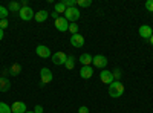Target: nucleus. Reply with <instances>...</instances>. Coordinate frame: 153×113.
<instances>
[{"mask_svg":"<svg viewBox=\"0 0 153 113\" xmlns=\"http://www.w3.org/2000/svg\"><path fill=\"white\" fill-rule=\"evenodd\" d=\"M124 90H126V87H124V84H123L121 81H113V83L109 86V95H110L112 98H120V96H123Z\"/></svg>","mask_w":153,"mask_h":113,"instance_id":"f257e3e1","label":"nucleus"},{"mask_svg":"<svg viewBox=\"0 0 153 113\" xmlns=\"http://www.w3.org/2000/svg\"><path fill=\"white\" fill-rule=\"evenodd\" d=\"M65 18L69 21V23H76V20L80 18V11L75 8H68L66 12H65Z\"/></svg>","mask_w":153,"mask_h":113,"instance_id":"f03ea898","label":"nucleus"},{"mask_svg":"<svg viewBox=\"0 0 153 113\" xmlns=\"http://www.w3.org/2000/svg\"><path fill=\"white\" fill-rule=\"evenodd\" d=\"M19 16H20V18H22L23 21H29V20L34 18L35 12L32 11L31 6H26V8H22V9L19 11Z\"/></svg>","mask_w":153,"mask_h":113,"instance_id":"7ed1b4c3","label":"nucleus"},{"mask_svg":"<svg viewBox=\"0 0 153 113\" xmlns=\"http://www.w3.org/2000/svg\"><path fill=\"white\" fill-rule=\"evenodd\" d=\"M138 32H139V37H143L144 40H150V37L153 35V29L150 24H141Z\"/></svg>","mask_w":153,"mask_h":113,"instance_id":"20e7f679","label":"nucleus"},{"mask_svg":"<svg viewBox=\"0 0 153 113\" xmlns=\"http://www.w3.org/2000/svg\"><path fill=\"white\" fill-rule=\"evenodd\" d=\"M55 29L60 31V32L69 31V21L65 18V16H63V17H58V18L55 20Z\"/></svg>","mask_w":153,"mask_h":113,"instance_id":"39448f33","label":"nucleus"},{"mask_svg":"<svg viewBox=\"0 0 153 113\" xmlns=\"http://www.w3.org/2000/svg\"><path fill=\"white\" fill-rule=\"evenodd\" d=\"M52 72H51L48 67H43L42 70H40V81H42V86H45V84H48V83H51L52 81Z\"/></svg>","mask_w":153,"mask_h":113,"instance_id":"423d86ee","label":"nucleus"},{"mask_svg":"<svg viewBox=\"0 0 153 113\" xmlns=\"http://www.w3.org/2000/svg\"><path fill=\"white\" fill-rule=\"evenodd\" d=\"M92 64L94 67H98V69H104L107 66V58L104 55H95L94 60H92Z\"/></svg>","mask_w":153,"mask_h":113,"instance_id":"0eeeda50","label":"nucleus"},{"mask_svg":"<svg viewBox=\"0 0 153 113\" xmlns=\"http://www.w3.org/2000/svg\"><path fill=\"white\" fill-rule=\"evenodd\" d=\"M100 80L103 81L104 84H109V86L115 81V80H113V73H112L110 70H106V69H103V70L100 72Z\"/></svg>","mask_w":153,"mask_h":113,"instance_id":"6e6552de","label":"nucleus"},{"mask_svg":"<svg viewBox=\"0 0 153 113\" xmlns=\"http://www.w3.org/2000/svg\"><path fill=\"white\" fill-rule=\"evenodd\" d=\"M71 44L74 46V47H83L84 46V37L81 35V34H74V35H71Z\"/></svg>","mask_w":153,"mask_h":113,"instance_id":"1a4fd4ad","label":"nucleus"},{"mask_svg":"<svg viewBox=\"0 0 153 113\" xmlns=\"http://www.w3.org/2000/svg\"><path fill=\"white\" fill-rule=\"evenodd\" d=\"M35 54L40 57V58H49L51 57V49L45 44H38L35 49Z\"/></svg>","mask_w":153,"mask_h":113,"instance_id":"9d476101","label":"nucleus"},{"mask_svg":"<svg viewBox=\"0 0 153 113\" xmlns=\"http://www.w3.org/2000/svg\"><path fill=\"white\" fill-rule=\"evenodd\" d=\"M68 60V55L65 52H55L52 55V61H54V64L55 66H61V64H65Z\"/></svg>","mask_w":153,"mask_h":113,"instance_id":"9b49d317","label":"nucleus"},{"mask_svg":"<svg viewBox=\"0 0 153 113\" xmlns=\"http://www.w3.org/2000/svg\"><path fill=\"white\" fill-rule=\"evenodd\" d=\"M11 112H12V113H26L28 109H26V104H25V103L16 101L14 104L11 106Z\"/></svg>","mask_w":153,"mask_h":113,"instance_id":"f8f14e48","label":"nucleus"},{"mask_svg":"<svg viewBox=\"0 0 153 113\" xmlns=\"http://www.w3.org/2000/svg\"><path fill=\"white\" fill-rule=\"evenodd\" d=\"M92 75H94V69L91 66H81L80 69V77L83 80H89V78H92Z\"/></svg>","mask_w":153,"mask_h":113,"instance_id":"ddd939ff","label":"nucleus"},{"mask_svg":"<svg viewBox=\"0 0 153 113\" xmlns=\"http://www.w3.org/2000/svg\"><path fill=\"white\" fill-rule=\"evenodd\" d=\"M48 17H49V11H46V9H42V11L35 12V16H34L35 21H38V23L46 21V20H48Z\"/></svg>","mask_w":153,"mask_h":113,"instance_id":"4468645a","label":"nucleus"},{"mask_svg":"<svg viewBox=\"0 0 153 113\" xmlns=\"http://www.w3.org/2000/svg\"><path fill=\"white\" fill-rule=\"evenodd\" d=\"M92 60H94V57H92L91 54L86 52V54H81V55H80V60H78V61L81 63L83 66H91V64H92Z\"/></svg>","mask_w":153,"mask_h":113,"instance_id":"2eb2a0df","label":"nucleus"},{"mask_svg":"<svg viewBox=\"0 0 153 113\" xmlns=\"http://www.w3.org/2000/svg\"><path fill=\"white\" fill-rule=\"evenodd\" d=\"M11 89V81L6 77H0V92H8Z\"/></svg>","mask_w":153,"mask_h":113,"instance_id":"dca6fc26","label":"nucleus"},{"mask_svg":"<svg viewBox=\"0 0 153 113\" xmlns=\"http://www.w3.org/2000/svg\"><path fill=\"white\" fill-rule=\"evenodd\" d=\"M22 72V66L20 64H12L11 67H9V70H6V73H9V75H14V77H17V75Z\"/></svg>","mask_w":153,"mask_h":113,"instance_id":"f3484780","label":"nucleus"},{"mask_svg":"<svg viewBox=\"0 0 153 113\" xmlns=\"http://www.w3.org/2000/svg\"><path fill=\"white\" fill-rule=\"evenodd\" d=\"M22 9V5L19 3V2H11L9 5H8V11L9 12H19Z\"/></svg>","mask_w":153,"mask_h":113,"instance_id":"a211bd4d","label":"nucleus"},{"mask_svg":"<svg viewBox=\"0 0 153 113\" xmlns=\"http://www.w3.org/2000/svg\"><path fill=\"white\" fill-rule=\"evenodd\" d=\"M65 67L69 69V70H72V69L75 67V57H72V55L68 57V60H66V63H65Z\"/></svg>","mask_w":153,"mask_h":113,"instance_id":"6ab92c4d","label":"nucleus"},{"mask_svg":"<svg viewBox=\"0 0 153 113\" xmlns=\"http://www.w3.org/2000/svg\"><path fill=\"white\" fill-rule=\"evenodd\" d=\"M54 8H55V12H57V14H61V12H66V6H65V3H63V2L55 3V5H54Z\"/></svg>","mask_w":153,"mask_h":113,"instance_id":"aec40b11","label":"nucleus"},{"mask_svg":"<svg viewBox=\"0 0 153 113\" xmlns=\"http://www.w3.org/2000/svg\"><path fill=\"white\" fill-rule=\"evenodd\" d=\"M8 14H9V11H8V8H5L3 5H0V20H6Z\"/></svg>","mask_w":153,"mask_h":113,"instance_id":"412c9836","label":"nucleus"},{"mask_svg":"<svg viewBox=\"0 0 153 113\" xmlns=\"http://www.w3.org/2000/svg\"><path fill=\"white\" fill-rule=\"evenodd\" d=\"M92 5V0H76V6H81V8H89Z\"/></svg>","mask_w":153,"mask_h":113,"instance_id":"4be33fe9","label":"nucleus"},{"mask_svg":"<svg viewBox=\"0 0 153 113\" xmlns=\"http://www.w3.org/2000/svg\"><path fill=\"white\" fill-rule=\"evenodd\" d=\"M0 113H12L11 106H8L6 103H0Z\"/></svg>","mask_w":153,"mask_h":113,"instance_id":"5701e85b","label":"nucleus"},{"mask_svg":"<svg viewBox=\"0 0 153 113\" xmlns=\"http://www.w3.org/2000/svg\"><path fill=\"white\" fill-rule=\"evenodd\" d=\"M63 3H65L66 9L68 8H75L76 6V0H63Z\"/></svg>","mask_w":153,"mask_h":113,"instance_id":"b1692460","label":"nucleus"},{"mask_svg":"<svg viewBox=\"0 0 153 113\" xmlns=\"http://www.w3.org/2000/svg\"><path fill=\"white\" fill-rule=\"evenodd\" d=\"M69 31L72 32V35L78 34V24H76V23H69Z\"/></svg>","mask_w":153,"mask_h":113,"instance_id":"393cba45","label":"nucleus"},{"mask_svg":"<svg viewBox=\"0 0 153 113\" xmlns=\"http://www.w3.org/2000/svg\"><path fill=\"white\" fill-rule=\"evenodd\" d=\"M112 73H113V80L115 81H120V78H121V69H115Z\"/></svg>","mask_w":153,"mask_h":113,"instance_id":"a878e982","label":"nucleus"},{"mask_svg":"<svg viewBox=\"0 0 153 113\" xmlns=\"http://www.w3.org/2000/svg\"><path fill=\"white\" fill-rule=\"evenodd\" d=\"M146 9L149 12H153V0H147L146 2Z\"/></svg>","mask_w":153,"mask_h":113,"instance_id":"bb28decb","label":"nucleus"},{"mask_svg":"<svg viewBox=\"0 0 153 113\" xmlns=\"http://www.w3.org/2000/svg\"><path fill=\"white\" fill-rule=\"evenodd\" d=\"M8 26H9L8 20H0V29H6Z\"/></svg>","mask_w":153,"mask_h":113,"instance_id":"cd10ccee","label":"nucleus"},{"mask_svg":"<svg viewBox=\"0 0 153 113\" xmlns=\"http://www.w3.org/2000/svg\"><path fill=\"white\" fill-rule=\"evenodd\" d=\"M34 113H43V107L42 106H35L34 107Z\"/></svg>","mask_w":153,"mask_h":113,"instance_id":"c85d7f7f","label":"nucleus"},{"mask_svg":"<svg viewBox=\"0 0 153 113\" xmlns=\"http://www.w3.org/2000/svg\"><path fill=\"white\" fill-rule=\"evenodd\" d=\"M78 113H89V109H87L86 106H81V107L78 109Z\"/></svg>","mask_w":153,"mask_h":113,"instance_id":"c756f323","label":"nucleus"},{"mask_svg":"<svg viewBox=\"0 0 153 113\" xmlns=\"http://www.w3.org/2000/svg\"><path fill=\"white\" fill-rule=\"evenodd\" d=\"M58 17H60V16H58V14H57V12H55V11H54V12H52V18H55V20H57V18H58Z\"/></svg>","mask_w":153,"mask_h":113,"instance_id":"7c9ffc66","label":"nucleus"},{"mask_svg":"<svg viewBox=\"0 0 153 113\" xmlns=\"http://www.w3.org/2000/svg\"><path fill=\"white\" fill-rule=\"evenodd\" d=\"M3 40V29H0V41Z\"/></svg>","mask_w":153,"mask_h":113,"instance_id":"2f4dec72","label":"nucleus"},{"mask_svg":"<svg viewBox=\"0 0 153 113\" xmlns=\"http://www.w3.org/2000/svg\"><path fill=\"white\" fill-rule=\"evenodd\" d=\"M150 43H152V44H153V35H152V37H150Z\"/></svg>","mask_w":153,"mask_h":113,"instance_id":"473e14b6","label":"nucleus"},{"mask_svg":"<svg viewBox=\"0 0 153 113\" xmlns=\"http://www.w3.org/2000/svg\"><path fill=\"white\" fill-rule=\"evenodd\" d=\"M26 113H34V110H29V112H26Z\"/></svg>","mask_w":153,"mask_h":113,"instance_id":"72a5a7b5","label":"nucleus"}]
</instances>
